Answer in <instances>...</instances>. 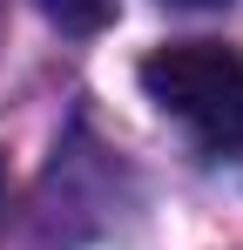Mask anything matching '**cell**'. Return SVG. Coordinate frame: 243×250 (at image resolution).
<instances>
[{
  "label": "cell",
  "instance_id": "cell-3",
  "mask_svg": "<svg viewBox=\"0 0 243 250\" xmlns=\"http://www.w3.org/2000/svg\"><path fill=\"white\" fill-rule=\"evenodd\" d=\"M182 7H216V0H182Z\"/></svg>",
  "mask_w": 243,
  "mask_h": 250
},
{
  "label": "cell",
  "instance_id": "cell-1",
  "mask_svg": "<svg viewBox=\"0 0 243 250\" xmlns=\"http://www.w3.org/2000/svg\"><path fill=\"white\" fill-rule=\"evenodd\" d=\"M142 95L196 135L202 149H243V54L223 41H162L142 61Z\"/></svg>",
  "mask_w": 243,
  "mask_h": 250
},
{
  "label": "cell",
  "instance_id": "cell-2",
  "mask_svg": "<svg viewBox=\"0 0 243 250\" xmlns=\"http://www.w3.org/2000/svg\"><path fill=\"white\" fill-rule=\"evenodd\" d=\"M40 14L61 27V34H101L115 21V0H40Z\"/></svg>",
  "mask_w": 243,
  "mask_h": 250
}]
</instances>
